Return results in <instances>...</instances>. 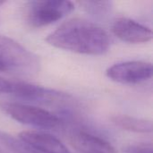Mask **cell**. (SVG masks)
Returning a JSON list of instances; mask_svg holds the SVG:
<instances>
[{
  "mask_svg": "<svg viewBox=\"0 0 153 153\" xmlns=\"http://www.w3.org/2000/svg\"><path fill=\"white\" fill-rule=\"evenodd\" d=\"M46 41L57 48L90 56L103 55L110 47L109 35L103 28L81 18L65 22L48 35Z\"/></svg>",
  "mask_w": 153,
  "mask_h": 153,
  "instance_id": "obj_1",
  "label": "cell"
},
{
  "mask_svg": "<svg viewBox=\"0 0 153 153\" xmlns=\"http://www.w3.org/2000/svg\"><path fill=\"white\" fill-rule=\"evenodd\" d=\"M152 143H137L126 147L124 153H152Z\"/></svg>",
  "mask_w": 153,
  "mask_h": 153,
  "instance_id": "obj_13",
  "label": "cell"
},
{
  "mask_svg": "<svg viewBox=\"0 0 153 153\" xmlns=\"http://www.w3.org/2000/svg\"><path fill=\"white\" fill-rule=\"evenodd\" d=\"M111 30L122 41L132 44L146 43L152 39V31L150 28L126 17L115 19Z\"/></svg>",
  "mask_w": 153,
  "mask_h": 153,
  "instance_id": "obj_6",
  "label": "cell"
},
{
  "mask_svg": "<svg viewBox=\"0 0 153 153\" xmlns=\"http://www.w3.org/2000/svg\"><path fill=\"white\" fill-rule=\"evenodd\" d=\"M39 69L37 56L13 39L0 35V72L31 76Z\"/></svg>",
  "mask_w": 153,
  "mask_h": 153,
  "instance_id": "obj_2",
  "label": "cell"
},
{
  "mask_svg": "<svg viewBox=\"0 0 153 153\" xmlns=\"http://www.w3.org/2000/svg\"><path fill=\"white\" fill-rule=\"evenodd\" d=\"M12 86H13V82L7 81L0 77V94H4V93L11 94Z\"/></svg>",
  "mask_w": 153,
  "mask_h": 153,
  "instance_id": "obj_14",
  "label": "cell"
},
{
  "mask_svg": "<svg viewBox=\"0 0 153 153\" xmlns=\"http://www.w3.org/2000/svg\"><path fill=\"white\" fill-rule=\"evenodd\" d=\"M0 143L12 153H41L29 147L19 139H16L13 136L9 135L1 131Z\"/></svg>",
  "mask_w": 153,
  "mask_h": 153,
  "instance_id": "obj_11",
  "label": "cell"
},
{
  "mask_svg": "<svg viewBox=\"0 0 153 153\" xmlns=\"http://www.w3.org/2000/svg\"><path fill=\"white\" fill-rule=\"evenodd\" d=\"M11 94L27 101L39 102L43 104L66 100V99L68 98L63 93L45 89L38 85L20 82H13Z\"/></svg>",
  "mask_w": 153,
  "mask_h": 153,
  "instance_id": "obj_7",
  "label": "cell"
},
{
  "mask_svg": "<svg viewBox=\"0 0 153 153\" xmlns=\"http://www.w3.org/2000/svg\"><path fill=\"white\" fill-rule=\"evenodd\" d=\"M106 75L122 84H138L152 77V65L146 61H127L108 67Z\"/></svg>",
  "mask_w": 153,
  "mask_h": 153,
  "instance_id": "obj_5",
  "label": "cell"
},
{
  "mask_svg": "<svg viewBox=\"0 0 153 153\" xmlns=\"http://www.w3.org/2000/svg\"><path fill=\"white\" fill-rule=\"evenodd\" d=\"M74 9L70 1H30L25 5V19L31 27L40 28L61 20Z\"/></svg>",
  "mask_w": 153,
  "mask_h": 153,
  "instance_id": "obj_3",
  "label": "cell"
},
{
  "mask_svg": "<svg viewBox=\"0 0 153 153\" xmlns=\"http://www.w3.org/2000/svg\"><path fill=\"white\" fill-rule=\"evenodd\" d=\"M0 153H4V152H3V150H2L1 148H0Z\"/></svg>",
  "mask_w": 153,
  "mask_h": 153,
  "instance_id": "obj_16",
  "label": "cell"
},
{
  "mask_svg": "<svg viewBox=\"0 0 153 153\" xmlns=\"http://www.w3.org/2000/svg\"><path fill=\"white\" fill-rule=\"evenodd\" d=\"M111 121L114 125L126 131L138 134H149L152 132V122L151 120L126 115H116L111 117Z\"/></svg>",
  "mask_w": 153,
  "mask_h": 153,
  "instance_id": "obj_10",
  "label": "cell"
},
{
  "mask_svg": "<svg viewBox=\"0 0 153 153\" xmlns=\"http://www.w3.org/2000/svg\"><path fill=\"white\" fill-rule=\"evenodd\" d=\"M78 4L89 13L97 17H104L111 8L108 1H82Z\"/></svg>",
  "mask_w": 153,
  "mask_h": 153,
  "instance_id": "obj_12",
  "label": "cell"
},
{
  "mask_svg": "<svg viewBox=\"0 0 153 153\" xmlns=\"http://www.w3.org/2000/svg\"><path fill=\"white\" fill-rule=\"evenodd\" d=\"M68 141L79 153H117V149L108 141L86 131L71 132Z\"/></svg>",
  "mask_w": 153,
  "mask_h": 153,
  "instance_id": "obj_8",
  "label": "cell"
},
{
  "mask_svg": "<svg viewBox=\"0 0 153 153\" xmlns=\"http://www.w3.org/2000/svg\"><path fill=\"white\" fill-rule=\"evenodd\" d=\"M4 1H0V5H1V4H4Z\"/></svg>",
  "mask_w": 153,
  "mask_h": 153,
  "instance_id": "obj_15",
  "label": "cell"
},
{
  "mask_svg": "<svg viewBox=\"0 0 153 153\" xmlns=\"http://www.w3.org/2000/svg\"><path fill=\"white\" fill-rule=\"evenodd\" d=\"M18 139L29 147L41 153H71L53 135L39 131H22Z\"/></svg>",
  "mask_w": 153,
  "mask_h": 153,
  "instance_id": "obj_9",
  "label": "cell"
},
{
  "mask_svg": "<svg viewBox=\"0 0 153 153\" xmlns=\"http://www.w3.org/2000/svg\"><path fill=\"white\" fill-rule=\"evenodd\" d=\"M0 109L11 118L24 125H29L44 129L58 127L62 120L56 115L38 107L17 103L2 102Z\"/></svg>",
  "mask_w": 153,
  "mask_h": 153,
  "instance_id": "obj_4",
  "label": "cell"
}]
</instances>
